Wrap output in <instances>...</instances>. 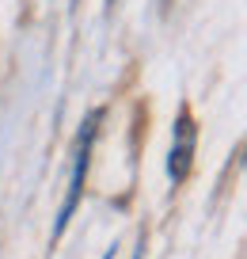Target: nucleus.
I'll list each match as a JSON object with an SVG mask.
<instances>
[{
  "label": "nucleus",
  "mask_w": 247,
  "mask_h": 259,
  "mask_svg": "<svg viewBox=\"0 0 247 259\" xmlns=\"http://www.w3.org/2000/svg\"><path fill=\"white\" fill-rule=\"evenodd\" d=\"M99 118H103V111H91L88 118H84V126H80V138H76V164H72L69 194H65V202H61V213H57V225H54V240H57V236L65 233V225H69L72 210H76V202H80V194H84V179H88V160H91V141H95Z\"/></svg>",
  "instance_id": "f257e3e1"
},
{
  "label": "nucleus",
  "mask_w": 247,
  "mask_h": 259,
  "mask_svg": "<svg viewBox=\"0 0 247 259\" xmlns=\"http://www.w3.org/2000/svg\"><path fill=\"white\" fill-rule=\"evenodd\" d=\"M194 145H198V126H194L190 111H179L175 122V141H171V153H168V176L171 183H183L190 176V164H194Z\"/></svg>",
  "instance_id": "f03ea898"
},
{
  "label": "nucleus",
  "mask_w": 247,
  "mask_h": 259,
  "mask_svg": "<svg viewBox=\"0 0 247 259\" xmlns=\"http://www.w3.org/2000/svg\"><path fill=\"white\" fill-rule=\"evenodd\" d=\"M137 259H141V255H137Z\"/></svg>",
  "instance_id": "7ed1b4c3"
}]
</instances>
